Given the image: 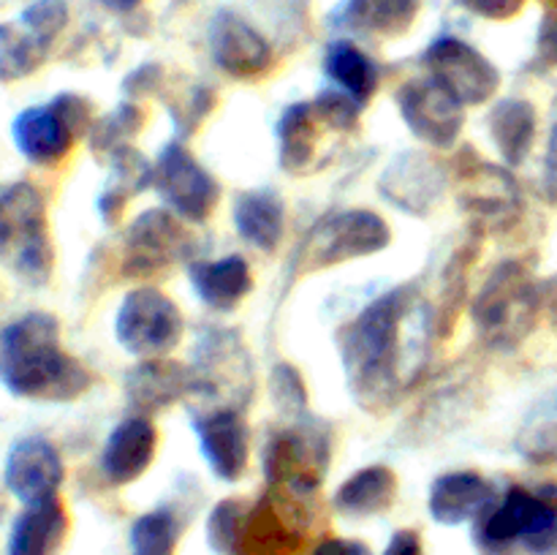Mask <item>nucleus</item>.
I'll use <instances>...</instances> for the list:
<instances>
[{
	"instance_id": "nucleus-39",
	"label": "nucleus",
	"mask_w": 557,
	"mask_h": 555,
	"mask_svg": "<svg viewBox=\"0 0 557 555\" xmlns=\"http://www.w3.org/2000/svg\"><path fill=\"white\" fill-rule=\"evenodd\" d=\"M270 395L277 411L288 414V417H305L308 408V390H305V379L294 365L277 362L270 375Z\"/></svg>"
},
{
	"instance_id": "nucleus-23",
	"label": "nucleus",
	"mask_w": 557,
	"mask_h": 555,
	"mask_svg": "<svg viewBox=\"0 0 557 555\" xmlns=\"http://www.w3.org/2000/svg\"><path fill=\"white\" fill-rule=\"evenodd\" d=\"M422 0H343L330 14L335 30L368 38H400L417 22Z\"/></svg>"
},
{
	"instance_id": "nucleus-30",
	"label": "nucleus",
	"mask_w": 557,
	"mask_h": 555,
	"mask_svg": "<svg viewBox=\"0 0 557 555\" xmlns=\"http://www.w3.org/2000/svg\"><path fill=\"white\" fill-rule=\"evenodd\" d=\"M397 498V477L386 466H368L354 471L335 490V509L346 517H373L392 509Z\"/></svg>"
},
{
	"instance_id": "nucleus-25",
	"label": "nucleus",
	"mask_w": 557,
	"mask_h": 555,
	"mask_svg": "<svg viewBox=\"0 0 557 555\" xmlns=\"http://www.w3.org/2000/svg\"><path fill=\"white\" fill-rule=\"evenodd\" d=\"M493 482L479 471H449L441 473L430 488L428 509L441 526H460L466 520H476L484 509L493 506Z\"/></svg>"
},
{
	"instance_id": "nucleus-28",
	"label": "nucleus",
	"mask_w": 557,
	"mask_h": 555,
	"mask_svg": "<svg viewBox=\"0 0 557 555\" xmlns=\"http://www.w3.org/2000/svg\"><path fill=\"white\" fill-rule=\"evenodd\" d=\"M536 109L525 98H504L490 109L487 131L506 166H520L536 141Z\"/></svg>"
},
{
	"instance_id": "nucleus-35",
	"label": "nucleus",
	"mask_w": 557,
	"mask_h": 555,
	"mask_svg": "<svg viewBox=\"0 0 557 555\" xmlns=\"http://www.w3.org/2000/svg\"><path fill=\"white\" fill-rule=\"evenodd\" d=\"M145 125V109L134 101H125L114 109L107 118L96 120L92 123L90 136V150L96 152L101 161H109L112 156H117L120 150L131 147V141L136 139V134Z\"/></svg>"
},
{
	"instance_id": "nucleus-18",
	"label": "nucleus",
	"mask_w": 557,
	"mask_h": 555,
	"mask_svg": "<svg viewBox=\"0 0 557 555\" xmlns=\"http://www.w3.org/2000/svg\"><path fill=\"white\" fill-rule=\"evenodd\" d=\"M196 439L207 466L223 482L245 477L250 462V428L239 408L215 406L194 419Z\"/></svg>"
},
{
	"instance_id": "nucleus-12",
	"label": "nucleus",
	"mask_w": 557,
	"mask_h": 555,
	"mask_svg": "<svg viewBox=\"0 0 557 555\" xmlns=\"http://www.w3.org/2000/svg\"><path fill=\"white\" fill-rule=\"evenodd\" d=\"M152 188L166 210L188 223H205L221 199L218 180L190 156L180 139L169 141L152 163Z\"/></svg>"
},
{
	"instance_id": "nucleus-19",
	"label": "nucleus",
	"mask_w": 557,
	"mask_h": 555,
	"mask_svg": "<svg viewBox=\"0 0 557 555\" xmlns=\"http://www.w3.org/2000/svg\"><path fill=\"white\" fill-rule=\"evenodd\" d=\"M11 136L22 156L36 166H58L79 139L58 96L44 107H27L11 123Z\"/></svg>"
},
{
	"instance_id": "nucleus-38",
	"label": "nucleus",
	"mask_w": 557,
	"mask_h": 555,
	"mask_svg": "<svg viewBox=\"0 0 557 555\" xmlns=\"http://www.w3.org/2000/svg\"><path fill=\"white\" fill-rule=\"evenodd\" d=\"M212 109H215V92L207 85L185 87L183 92H174L172 103H169V114H172L180 136L194 134Z\"/></svg>"
},
{
	"instance_id": "nucleus-44",
	"label": "nucleus",
	"mask_w": 557,
	"mask_h": 555,
	"mask_svg": "<svg viewBox=\"0 0 557 555\" xmlns=\"http://www.w3.org/2000/svg\"><path fill=\"white\" fill-rule=\"evenodd\" d=\"M542 194L544 199L557 205V125L549 136L547 158H544V177H542Z\"/></svg>"
},
{
	"instance_id": "nucleus-17",
	"label": "nucleus",
	"mask_w": 557,
	"mask_h": 555,
	"mask_svg": "<svg viewBox=\"0 0 557 555\" xmlns=\"http://www.w3.org/2000/svg\"><path fill=\"white\" fill-rule=\"evenodd\" d=\"M65 479L63 457L52 441L41 435H27L11 446L5 457L3 482L9 493L22 504L58 498V490Z\"/></svg>"
},
{
	"instance_id": "nucleus-27",
	"label": "nucleus",
	"mask_w": 557,
	"mask_h": 555,
	"mask_svg": "<svg viewBox=\"0 0 557 555\" xmlns=\"http://www.w3.org/2000/svg\"><path fill=\"white\" fill-rule=\"evenodd\" d=\"M190 286L212 310H234L253 288V272L243 256L232 254L215 261H190Z\"/></svg>"
},
{
	"instance_id": "nucleus-37",
	"label": "nucleus",
	"mask_w": 557,
	"mask_h": 555,
	"mask_svg": "<svg viewBox=\"0 0 557 555\" xmlns=\"http://www.w3.org/2000/svg\"><path fill=\"white\" fill-rule=\"evenodd\" d=\"M250 504L239 498H223L221 504L212 506L210 520H207V542L218 555L237 553L239 536H243L245 517H248Z\"/></svg>"
},
{
	"instance_id": "nucleus-2",
	"label": "nucleus",
	"mask_w": 557,
	"mask_h": 555,
	"mask_svg": "<svg viewBox=\"0 0 557 555\" xmlns=\"http://www.w3.org/2000/svg\"><path fill=\"white\" fill-rule=\"evenodd\" d=\"M0 384L25 400L71 403L90 390L92 375L63 348L58 319L30 310L0 332Z\"/></svg>"
},
{
	"instance_id": "nucleus-10",
	"label": "nucleus",
	"mask_w": 557,
	"mask_h": 555,
	"mask_svg": "<svg viewBox=\"0 0 557 555\" xmlns=\"http://www.w3.org/2000/svg\"><path fill=\"white\" fill-rule=\"evenodd\" d=\"M190 373L196 395L218 400V406L239 408L253 395L256 379L250 354L232 330H207L201 335Z\"/></svg>"
},
{
	"instance_id": "nucleus-48",
	"label": "nucleus",
	"mask_w": 557,
	"mask_h": 555,
	"mask_svg": "<svg viewBox=\"0 0 557 555\" xmlns=\"http://www.w3.org/2000/svg\"><path fill=\"white\" fill-rule=\"evenodd\" d=\"M549 3H553V9H557V0H549Z\"/></svg>"
},
{
	"instance_id": "nucleus-29",
	"label": "nucleus",
	"mask_w": 557,
	"mask_h": 555,
	"mask_svg": "<svg viewBox=\"0 0 557 555\" xmlns=\"http://www.w3.org/2000/svg\"><path fill=\"white\" fill-rule=\"evenodd\" d=\"M234 226L239 237L253 248L272 254L281 245L286 229V207L272 190H248L234 201Z\"/></svg>"
},
{
	"instance_id": "nucleus-34",
	"label": "nucleus",
	"mask_w": 557,
	"mask_h": 555,
	"mask_svg": "<svg viewBox=\"0 0 557 555\" xmlns=\"http://www.w3.org/2000/svg\"><path fill=\"white\" fill-rule=\"evenodd\" d=\"M49 49H52V44L44 41L22 22L0 25V79L11 82L33 74L44 63Z\"/></svg>"
},
{
	"instance_id": "nucleus-22",
	"label": "nucleus",
	"mask_w": 557,
	"mask_h": 555,
	"mask_svg": "<svg viewBox=\"0 0 557 555\" xmlns=\"http://www.w3.org/2000/svg\"><path fill=\"white\" fill-rule=\"evenodd\" d=\"M194 395V373L174 359L152 357L141 359L128 375H125V397L136 411L147 414L163 411Z\"/></svg>"
},
{
	"instance_id": "nucleus-3",
	"label": "nucleus",
	"mask_w": 557,
	"mask_h": 555,
	"mask_svg": "<svg viewBox=\"0 0 557 555\" xmlns=\"http://www.w3.org/2000/svg\"><path fill=\"white\" fill-rule=\"evenodd\" d=\"M542 288L520 261H500L473 299V330L490 348H517L536 326Z\"/></svg>"
},
{
	"instance_id": "nucleus-13",
	"label": "nucleus",
	"mask_w": 557,
	"mask_h": 555,
	"mask_svg": "<svg viewBox=\"0 0 557 555\" xmlns=\"http://www.w3.org/2000/svg\"><path fill=\"white\" fill-rule=\"evenodd\" d=\"M430 79L449 90L462 107L493 101L500 87V71L487 54L457 36H438L422 54Z\"/></svg>"
},
{
	"instance_id": "nucleus-36",
	"label": "nucleus",
	"mask_w": 557,
	"mask_h": 555,
	"mask_svg": "<svg viewBox=\"0 0 557 555\" xmlns=\"http://www.w3.org/2000/svg\"><path fill=\"white\" fill-rule=\"evenodd\" d=\"M177 533L180 528L172 511H147L131 526V555H174Z\"/></svg>"
},
{
	"instance_id": "nucleus-6",
	"label": "nucleus",
	"mask_w": 557,
	"mask_h": 555,
	"mask_svg": "<svg viewBox=\"0 0 557 555\" xmlns=\"http://www.w3.org/2000/svg\"><path fill=\"white\" fill-rule=\"evenodd\" d=\"M392 243V229L373 210H335L321 215L294 254V272L313 275L346 261L375 256Z\"/></svg>"
},
{
	"instance_id": "nucleus-8",
	"label": "nucleus",
	"mask_w": 557,
	"mask_h": 555,
	"mask_svg": "<svg viewBox=\"0 0 557 555\" xmlns=\"http://www.w3.org/2000/svg\"><path fill=\"white\" fill-rule=\"evenodd\" d=\"M457 201L479 232H509L522 215V190L509 169L490 163L473 150L457 152L451 163Z\"/></svg>"
},
{
	"instance_id": "nucleus-15",
	"label": "nucleus",
	"mask_w": 557,
	"mask_h": 555,
	"mask_svg": "<svg viewBox=\"0 0 557 555\" xmlns=\"http://www.w3.org/2000/svg\"><path fill=\"white\" fill-rule=\"evenodd\" d=\"M207 44L218 69L232 79H264L275 69V49L245 16L221 9L207 27Z\"/></svg>"
},
{
	"instance_id": "nucleus-14",
	"label": "nucleus",
	"mask_w": 557,
	"mask_h": 555,
	"mask_svg": "<svg viewBox=\"0 0 557 555\" xmlns=\"http://www.w3.org/2000/svg\"><path fill=\"white\" fill-rule=\"evenodd\" d=\"M397 109L419 141L438 150L457 145L466 125V107L435 79H408L397 90Z\"/></svg>"
},
{
	"instance_id": "nucleus-4",
	"label": "nucleus",
	"mask_w": 557,
	"mask_h": 555,
	"mask_svg": "<svg viewBox=\"0 0 557 555\" xmlns=\"http://www.w3.org/2000/svg\"><path fill=\"white\" fill-rule=\"evenodd\" d=\"M0 261L30 286H44L52 278L47 201L33 183H14L0 194Z\"/></svg>"
},
{
	"instance_id": "nucleus-26",
	"label": "nucleus",
	"mask_w": 557,
	"mask_h": 555,
	"mask_svg": "<svg viewBox=\"0 0 557 555\" xmlns=\"http://www.w3.org/2000/svg\"><path fill=\"white\" fill-rule=\"evenodd\" d=\"M69 533V511L60 498L27 504L11 526L5 555H58Z\"/></svg>"
},
{
	"instance_id": "nucleus-20",
	"label": "nucleus",
	"mask_w": 557,
	"mask_h": 555,
	"mask_svg": "<svg viewBox=\"0 0 557 555\" xmlns=\"http://www.w3.org/2000/svg\"><path fill=\"white\" fill-rule=\"evenodd\" d=\"M158 449V430L150 417L136 414L123 419L109 433L101 449V473L109 484H131L152 466Z\"/></svg>"
},
{
	"instance_id": "nucleus-43",
	"label": "nucleus",
	"mask_w": 557,
	"mask_h": 555,
	"mask_svg": "<svg viewBox=\"0 0 557 555\" xmlns=\"http://www.w3.org/2000/svg\"><path fill=\"white\" fill-rule=\"evenodd\" d=\"M166 76H163V69L158 63H147L141 69H136L134 74L125 79V92L134 98H145V96H156L158 90L163 87Z\"/></svg>"
},
{
	"instance_id": "nucleus-45",
	"label": "nucleus",
	"mask_w": 557,
	"mask_h": 555,
	"mask_svg": "<svg viewBox=\"0 0 557 555\" xmlns=\"http://www.w3.org/2000/svg\"><path fill=\"white\" fill-rule=\"evenodd\" d=\"M310 555H373L368 544L354 542V539H337L330 536L324 542L315 544V550Z\"/></svg>"
},
{
	"instance_id": "nucleus-9",
	"label": "nucleus",
	"mask_w": 557,
	"mask_h": 555,
	"mask_svg": "<svg viewBox=\"0 0 557 555\" xmlns=\"http://www.w3.org/2000/svg\"><path fill=\"white\" fill-rule=\"evenodd\" d=\"M114 335L120 346L134 357H163L183 341L185 316L161 288L139 286L125 294L120 303Z\"/></svg>"
},
{
	"instance_id": "nucleus-11",
	"label": "nucleus",
	"mask_w": 557,
	"mask_h": 555,
	"mask_svg": "<svg viewBox=\"0 0 557 555\" xmlns=\"http://www.w3.org/2000/svg\"><path fill=\"white\" fill-rule=\"evenodd\" d=\"M194 254V237L185 229L183 218L172 210H145L131 221L123 237V270L125 278L145 281L174 267Z\"/></svg>"
},
{
	"instance_id": "nucleus-24",
	"label": "nucleus",
	"mask_w": 557,
	"mask_h": 555,
	"mask_svg": "<svg viewBox=\"0 0 557 555\" xmlns=\"http://www.w3.org/2000/svg\"><path fill=\"white\" fill-rule=\"evenodd\" d=\"M335 134L313 101H299L277 120V158L288 174L313 172L321 163V139Z\"/></svg>"
},
{
	"instance_id": "nucleus-21",
	"label": "nucleus",
	"mask_w": 557,
	"mask_h": 555,
	"mask_svg": "<svg viewBox=\"0 0 557 555\" xmlns=\"http://www.w3.org/2000/svg\"><path fill=\"white\" fill-rule=\"evenodd\" d=\"M444 172L424 152H406L381 177V194L400 210L424 215L444 194Z\"/></svg>"
},
{
	"instance_id": "nucleus-7",
	"label": "nucleus",
	"mask_w": 557,
	"mask_h": 555,
	"mask_svg": "<svg viewBox=\"0 0 557 555\" xmlns=\"http://www.w3.org/2000/svg\"><path fill=\"white\" fill-rule=\"evenodd\" d=\"M332 441L330 430L315 419H302L277 430L264 446L267 484L272 493L288 495L294 501H305L319 490L330 468Z\"/></svg>"
},
{
	"instance_id": "nucleus-1",
	"label": "nucleus",
	"mask_w": 557,
	"mask_h": 555,
	"mask_svg": "<svg viewBox=\"0 0 557 555\" xmlns=\"http://www.w3.org/2000/svg\"><path fill=\"white\" fill-rule=\"evenodd\" d=\"M417 308L411 283L375 297L337 332L348 392L364 411L384 414L406 392V326Z\"/></svg>"
},
{
	"instance_id": "nucleus-16",
	"label": "nucleus",
	"mask_w": 557,
	"mask_h": 555,
	"mask_svg": "<svg viewBox=\"0 0 557 555\" xmlns=\"http://www.w3.org/2000/svg\"><path fill=\"white\" fill-rule=\"evenodd\" d=\"M299 501L272 493L250 504L243 536L234 555H299L305 544V528L297 511Z\"/></svg>"
},
{
	"instance_id": "nucleus-5",
	"label": "nucleus",
	"mask_w": 557,
	"mask_h": 555,
	"mask_svg": "<svg viewBox=\"0 0 557 555\" xmlns=\"http://www.w3.org/2000/svg\"><path fill=\"white\" fill-rule=\"evenodd\" d=\"M476 544L484 555H504L515 544L544 550L557 539V484L528 490L515 484L476 517Z\"/></svg>"
},
{
	"instance_id": "nucleus-46",
	"label": "nucleus",
	"mask_w": 557,
	"mask_h": 555,
	"mask_svg": "<svg viewBox=\"0 0 557 555\" xmlns=\"http://www.w3.org/2000/svg\"><path fill=\"white\" fill-rule=\"evenodd\" d=\"M384 555H424L422 539H419V533L411 531V528H403V531H397L395 536L389 539Z\"/></svg>"
},
{
	"instance_id": "nucleus-41",
	"label": "nucleus",
	"mask_w": 557,
	"mask_h": 555,
	"mask_svg": "<svg viewBox=\"0 0 557 555\" xmlns=\"http://www.w3.org/2000/svg\"><path fill=\"white\" fill-rule=\"evenodd\" d=\"M533 65L539 71L557 69V9H549L539 25L536 52H533Z\"/></svg>"
},
{
	"instance_id": "nucleus-33",
	"label": "nucleus",
	"mask_w": 557,
	"mask_h": 555,
	"mask_svg": "<svg viewBox=\"0 0 557 555\" xmlns=\"http://www.w3.org/2000/svg\"><path fill=\"white\" fill-rule=\"evenodd\" d=\"M473 256H476V248L462 245V248L451 254L449 264H446L444 275H441L438 299L430 308V330L438 337H449L451 326L457 324V316H460V308L468 294V272H471Z\"/></svg>"
},
{
	"instance_id": "nucleus-31",
	"label": "nucleus",
	"mask_w": 557,
	"mask_h": 555,
	"mask_svg": "<svg viewBox=\"0 0 557 555\" xmlns=\"http://www.w3.org/2000/svg\"><path fill=\"white\" fill-rule=\"evenodd\" d=\"M324 71L337 87H341L346 96H351L359 107L370 101L375 96L381 85L379 65L373 63L364 49H359L357 44L341 38V41H332L326 47L324 54Z\"/></svg>"
},
{
	"instance_id": "nucleus-47",
	"label": "nucleus",
	"mask_w": 557,
	"mask_h": 555,
	"mask_svg": "<svg viewBox=\"0 0 557 555\" xmlns=\"http://www.w3.org/2000/svg\"><path fill=\"white\" fill-rule=\"evenodd\" d=\"M98 5H103V9L114 11V14H131V11H136L141 5V0H96Z\"/></svg>"
},
{
	"instance_id": "nucleus-42",
	"label": "nucleus",
	"mask_w": 557,
	"mask_h": 555,
	"mask_svg": "<svg viewBox=\"0 0 557 555\" xmlns=\"http://www.w3.org/2000/svg\"><path fill=\"white\" fill-rule=\"evenodd\" d=\"M466 11L482 16L490 22H506L515 20L522 9H525L528 0H457Z\"/></svg>"
},
{
	"instance_id": "nucleus-32",
	"label": "nucleus",
	"mask_w": 557,
	"mask_h": 555,
	"mask_svg": "<svg viewBox=\"0 0 557 555\" xmlns=\"http://www.w3.org/2000/svg\"><path fill=\"white\" fill-rule=\"evenodd\" d=\"M109 166H112V177L98 199V210H101L103 221L117 223L125 205L152 185V163L131 145L109 158Z\"/></svg>"
},
{
	"instance_id": "nucleus-40",
	"label": "nucleus",
	"mask_w": 557,
	"mask_h": 555,
	"mask_svg": "<svg viewBox=\"0 0 557 555\" xmlns=\"http://www.w3.org/2000/svg\"><path fill=\"white\" fill-rule=\"evenodd\" d=\"M517 449L522 452V457L536 466H549L557 462V422L542 424L536 430H528L520 441H517Z\"/></svg>"
}]
</instances>
